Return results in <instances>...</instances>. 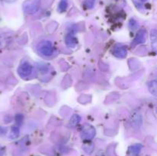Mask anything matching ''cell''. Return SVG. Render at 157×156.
I'll return each mask as SVG.
<instances>
[{
    "instance_id": "8992f818",
    "label": "cell",
    "mask_w": 157,
    "mask_h": 156,
    "mask_svg": "<svg viewBox=\"0 0 157 156\" xmlns=\"http://www.w3.org/2000/svg\"><path fill=\"white\" fill-rule=\"evenodd\" d=\"M146 35H147V32H146L145 29H140L133 39V42H132V46H136L137 44L144 42L146 39Z\"/></svg>"
},
{
    "instance_id": "5bb4252c",
    "label": "cell",
    "mask_w": 157,
    "mask_h": 156,
    "mask_svg": "<svg viewBox=\"0 0 157 156\" xmlns=\"http://www.w3.org/2000/svg\"><path fill=\"white\" fill-rule=\"evenodd\" d=\"M143 146L141 145H133V146H131L130 148V151L133 154H134V155H136V154H138V153L140 151V150L142 149Z\"/></svg>"
},
{
    "instance_id": "7a4b0ae2",
    "label": "cell",
    "mask_w": 157,
    "mask_h": 156,
    "mask_svg": "<svg viewBox=\"0 0 157 156\" xmlns=\"http://www.w3.org/2000/svg\"><path fill=\"white\" fill-rule=\"evenodd\" d=\"M96 130L93 125L90 124H84L81 130V137L84 141H90L94 138Z\"/></svg>"
},
{
    "instance_id": "9c48e42d",
    "label": "cell",
    "mask_w": 157,
    "mask_h": 156,
    "mask_svg": "<svg viewBox=\"0 0 157 156\" xmlns=\"http://www.w3.org/2000/svg\"><path fill=\"white\" fill-rule=\"evenodd\" d=\"M20 133V128L18 125H13L11 128L10 135H9V138L12 139H15L18 137Z\"/></svg>"
},
{
    "instance_id": "6da1fadb",
    "label": "cell",
    "mask_w": 157,
    "mask_h": 156,
    "mask_svg": "<svg viewBox=\"0 0 157 156\" xmlns=\"http://www.w3.org/2000/svg\"><path fill=\"white\" fill-rule=\"evenodd\" d=\"M41 5V0H25L22 5L25 13L32 15L38 11Z\"/></svg>"
},
{
    "instance_id": "ba28073f",
    "label": "cell",
    "mask_w": 157,
    "mask_h": 156,
    "mask_svg": "<svg viewBox=\"0 0 157 156\" xmlns=\"http://www.w3.org/2000/svg\"><path fill=\"white\" fill-rule=\"evenodd\" d=\"M132 123L136 128H140L141 123H142V116H141L140 113H136L132 115Z\"/></svg>"
},
{
    "instance_id": "5b68a950",
    "label": "cell",
    "mask_w": 157,
    "mask_h": 156,
    "mask_svg": "<svg viewBox=\"0 0 157 156\" xmlns=\"http://www.w3.org/2000/svg\"><path fill=\"white\" fill-rule=\"evenodd\" d=\"M113 54L117 58H125L127 55V48L122 44H117L113 47Z\"/></svg>"
},
{
    "instance_id": "4fadbf2b",
    "label": "cell",
    "mask_w": 157,
    "mask_h": 156,
    "mask_svg": "<svg viewBox=\"0 0 157 156\" xmlns=\"http://www.w3.org/2000/svg\"><path fill=\"white\" fill-rule=\"evenodd\" d=\"M148 1L149 0H132L133 4L135 5V6H136L138 9H142V8H144V6L147 4Z\"/></svg>"
},
{
    "instance_id": "8fae6325",
    "label": "cell",
    "mask_w": 157,
    "mask_h": 156,
    "mask_svg": "<svg viewBox=\"0 0 157 156\" xmlns=\"http://www.w3.org/2000/svg\"><path fill=\"white\" fill-rule=\"evenodd\" d=\"M148 88L150 90V93L153 94V96H156V92H157V83L155 80H151L148 84Z\"/></svg>"
},
{
    "instance_id": "277c9868",
    "label": "cell",
    "mask_w": 157,
    "mask_h": 156,
    "mask_svg": "<svg viewBox=\"0 0 157 156\" xmlns=\"http://www.w3.org/2000/svg\"><path fill=\"white\" fill-rule=\"evenodd\" d=\"M33 70V67L28 61H23L18 68V73L21 78H26L30 76Z\"/></svg>"
},
{
    "instance_id": "9a60e30c",
    "label": "cell",
    "mask_w": 157,
    "mask_h": 156,
    "mask_svg": "<svg viewBox=\"0 0 157 156\" xmlns=\"http://www.w3.org/2000/svg\"><path fill=\"white\" fill-rule=\"evenodd\" d=\"M151 41H152V46H153V49L156 50V31L153 29L151 32Z\"/></svg>"
},
{
    "instance_id": "ac0fdd59",
    "label": "cell",
    "mask_w": 157,
    "mask_h": 156,
    "mask_svg": "<svg viewBox=\"0 0 157 156\" xmlns=\"http://www.w3.org/2000/svg\"><path fill=\"white\" fill-rule=\"evenodd\" d=\"M22 121H23V116L21 114H18L15 116V122H16L17 125L19 126L22 124Z\"/></svg>"
},
{
    "instance_id": "30bf717a",
    "label": "cell",
    "mask_w": 157,
    "mask_h": 156,
    "mask_svg": "<svg viewBox=\"0 0 157 156\" xmlns=\"http://www.w3.org/2000/svg\"><path fill=\"white\" fill-rule=\"evenodd\" d=\"M81 117L78 114H75L71 116L70 119V122H69V125L70 126H76L77 125L79 124V122H81Z\"/></svg>"
},
{
    "instance_id": "3957f363",
    "label": "cell",
    "mask_w": 157,
    "mask_h": 156,
    "mask_svg": "<svg viewBox=\"0 0 157 156\" xmlns=\"http://www.w3.org/2000/svg\"><path fill=\"white\" fill-rule=\"evenodd\" d=\"M37 50L44 56H51L54 52L53 44L49 41H42L37 45Z\"/></svg>"
},
{
    "instance_id": "2e32d148",
    "label": "cell",
    "mask_w": 157,
    "mask_h": 156,
    "mask_svg": "<svg viewBox=\"0 0 157 156\" xmlns=\"http://www.w3.org/2000/svg\"><path fill=\"white\" fill-rule=\"evenodd\" d=\"M139 26L138 22L134 19V18H130V21H129V28H130L131 30H135Z\"/></svg>"
},
{
    "instance_id": "d6986e66",
    "label": "cell",
    "mask_w": 157,
    "mask_h": 156,
    "mask_svg": "<svg viewBox=\"0 0 157 156\" xmlns=\"http://www.w3.org/2000/svg\"><path fill=\"white\" fill-rule=\"evenodd\" d=\"M6 132H7L6 128H3V127L0 126V135H5L6 133Z\"/></svg>"
},
{
    "instance_id": "e0dca14e",
    "label": "cell",
    "mask_w": 157,
    "mask_h": 156,
    "mask_svg": "<svg viewBox=\"0 0 157 156\" xmlns=\"http://www.w3.org/2000/svg\"><path fill=\"white\" fill-rule=\"evenodd\" d=\"M95 5V0H84V6L86 9H90L94 8Z\"/></svg>"
},
{
    "instance_id": "52a82bcc",
    "label": "cell",
    "mask_w": 157,
    "mask_h": 156,
    "mask_svg": "<svg viewBox=\"0 0 157 156\" xmlns=\"http://www.w3.org/2000/svg\"><path fill=\"white\" fill-rule=\"evenodd\" d=\"M65 43L67 47H75L78 44V40L74 36L73 34L69 33L65 37Z\"/></svg>"
},
{
    "instance_id": "ffe728a7",
    "label": "cell",
    "mask_w": 157,
    "mask_h": 156,
    "mask_svg": "<svg viewBox=\"0 0 157 156\" xmlns=\"http://www.w3.org/2000/svg\"><path fill=\"white\" fill-rule=\"evenodd\" d=\"M6 1H9V0H6Z\"/></svg>"
},
{
    "instance_id": "7c38bea8",
    "label": "cell",
    "mask_w": 157,
    "mask_h": 156,
    "mask_svg": "<svg viewBox=\"0 0 157 156\" xmlns=\"http://www.w3.org/2000/svg\"><path fill=\"white\" fill-rule=\"evenodd\" d=\"M68 6V1L67 0H61L58 4V11L60 12H64L67 10Z\"/></svg>"
}]
</instances>
